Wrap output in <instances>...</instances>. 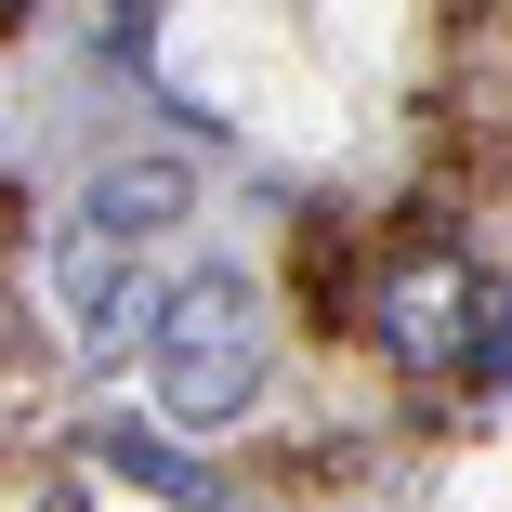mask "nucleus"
<instances>
[{
    "instance_id": "nucleus-5",
    "label": "nucleus",
    "mask_w": 512,
    "mask_h": 512,
    "mask_svg": "<svg viewBox=\"0 0 512 512\" xmlns=\"http://www.w3.org/2000/svg\"><path fill=\"white\" fill-rule=\"evenodd\" d=\"M106 460H119V473H132V486H158V499H184V512H211V473H184V460H171V447H145V434H132V421H119V434H106Z\"/></svg>"
},
{
    "instance_id": "nucleus-4",
    "label": "nucleus",
    "mask_w": 512,
    "mask_h": 512,
    "mask_svg": "<svg viewBox=\"0 0 512 512\" xmlns=\"http://www.w3.org/2000/svg\"><path fill=\"white\" fill-rule=\"evenodd\" d=\"M92 224H119V237L184 224V158H119L106 184H92Z\"/></svg>"
},
{
    "instance_id": "nucleus-2",
    "label": "nucleus",
    "mask_w": 512,
    "mask_h": 512,
    "mask_svg": "<svg viewBox=\"0 0 512 512\" xmlns=\"http://www.w3.org/2000/svg\"><path fill=\"white\" fill-rule=\"evenodd\" d=\"M473 316H486V276L447 263V250H407V263L368 289V329H381L394 368H460V355H473Z\"/></svg>"
},
{
    "instance_id": "nucleus-3",
    "label": "nucleus",
    "mask_w": 512,
    "mask_h": 512,
    "mask_svg": "<svg viewBox=\"0 0 512 512\" xmlns=\"http://www.w3.org/2000/svg\"><path fill=\"white\" fill-rule=\"evenodd\" d=\"M53 302H66V329H79V355H119V329L132 316H158V289H145V263H132V237L119 224H66V250H53Z\"/></svg>"
},
{
    "instance_id": "nucleus-1",
    "label": "nucleus",
    "mask_w": 512,
    "mask_h": 512,
    "mask_svg": "<svg viewBox=\"0 0 512 512\" xmlns=\"http://www.w3.org/2000/svg\"><path fill=\"white\" fill-rule=\"evenodd\" d=\"M145 368H158V407L197 434H224L250 381H263V302L211 263V276H171L158 289V316H145Z\"/></svg>"
}]
</instances>
